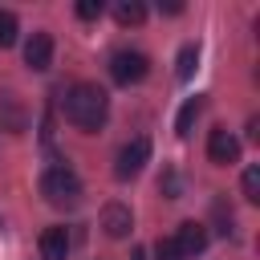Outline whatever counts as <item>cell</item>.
<instances>
[{
	"instance_id": "obj_1",
	"label": "cell",
	"mask_w": 260,
	"mask_h": 260,
	"mask_svg": "<svg viewBox=\"0 0 260 260\" xmlns=\"http://www.w3.org/2000/svg\"><path fill=\"white\" fill-rule=\"evenodd\" d=\"M61 110H65L69 126H77L81 134H98L106 126V118H110V98H106V89L98 81H73L65 89Z\"/></svg>"
},
{
	"instance_id": "obj_2",
	"label": "cell",
	"mask_w": 260,
	"mask_h": 260,
	"mask_svg": "<svg viewBox=\"0 0 260 260\" xmlns=\"http://www.w3.org/2000/svg\"><path fill=\"white\" fill-rule=\"evenodd\" d=\"M41 195H45V203L49 207H77L81 203V179L65 167V162H57V167H45V175H41Z\"/></svg>"
},
{
	"instance_id": "obj_3",
	"label": "cell",
	"mask_w": 260,
	"mask_h": 260,
	"mask_svg": "<svg viewBox=\"0 0 260 260\" xmlns=\"http://www.w3.org/2000/svg\"><path fill=\"white\" fill-rule=\"evenodd\" d=\"M146 73H150V57H146L142 49H118V53L110 57V77H114L118 85H138Z\"/></svg>"
},
{
	"instance_id": "obj_4",
	"label": "cell",
	"mask_w": 260,
	"mask_h": 260,
	"mask_svg": "<svg viewBox=\"0 0 260 260\" xmlns=\"http://www.w3.org/2000/svg\"><path fill=\"white\" fill-rule=\"evenodd\" d=\"M146 158H150V138H130V142H122V150H118V158H114V175L126 183V179H134L142 167H146Z\"/></svg>"
},
{
	"instance_id": "obj_5",
	"label": "cell",
	"mask_w": 260,
	"mask_h": 260,
	"mask_svg": "<svg viewBox=\"0 0 260 260\" xmlns=\"http://www.w3.org/2000/svg\"><path fill=\"white\" fill-rule=\"evenodd\" d=\"M207 158H211L215 167L240 162V138H236L232 130H223V126H215V130L207 134Z\"/></svg>"
},
{
	"instance_id": "obj_6",
	"label": "cell",
	"mask_w": 260,
	"mask_h": 260,
	"mask_svg": "<svg viewBox=\"0 0 260 260\" xmlns=\"http://www.w3.org/2000/svg\"><path fill=\"white\" fill-rule=\"evenodd\" d=\"M98 223H102V232H106L110 240H126V236L134 232V211L114 199V203L102 207V219H98Z\"/></svg>"
},
{
	"instance_id": "obj_7",
	"label": "cell",
	"mask_w": 260,
	"mask_h": 260,
	"mask_svg": "<svg viewBox=\"0 0 260 260\" xmlns=\"http://www.w3.org/2000/svg\"><path fill=\"white\" fill-rule=\"evenodd\" d=\"M24 65H28L32 73H45V69L53 65V37H49V32H32V37L24 41Z\"/></svg>"
},
{
	"instance_id": "obj_8",
	"label": "cell",
	"mask_w": 260,
	"mask_h": 260,
	"mask_svg": "<svg viewBox=\"0 0 260 260\" xmlns=\"http://www.w3.org/2000/svg\"><path fill=\"white\" fill-rule=\"evenodd\" d=\"M171 240H175L179 256H199V252L207 248V228H203V223H195V219H183V223H179V232H175Z\"/></svg>"
},
{
	"instance_id": "obj_9",
	"label": "cell",
	"mask_w": 260,
	"mask_h": 260,
	"mask_svg": "<svg viewBox=\"0 0 260 260\" xmlns=\"http://www.w3.org/2000/svg\"><path fill=\"white\" fill-rule=\"evenodd\" d=\"M0 130H8V134H24L28 130V110L12 93H0Z\"/></svg>"
},
{
	"instance_id": "obj_10",
	"label": "cell",
	"mask_w": 260,
	"mask_h": 260,
	"mask_svg": "<svg viewBox=\"0 0 260 260\" xmlns=\"http://www.w3.org/2000/svg\"><path fill=\"white\" fill-rule=\"evenodd\" d=\"M69 256V232L65 228H45L41 232V260H65Z\"/></svg>"
},
{
	"instance_id": "obj_11",
	"label": "cell",
	"mask_w": 260,
	"mask_h": 260,
	"mask_svg": "<svg viewBox=\"0 0 260 260\" xmlns=\"http://www.w3.org/2000/svg\"><path fill=\"white\" fill-rule=\"evenodd\" d=\"M199 110H203V98H187V102L179 106V114H175V134H179V138H191V126H195Z\"/></svg>"
},
{
	"instance_id": "obj_12",
	"label": "cell",
	"mask_w": 260,
	"mask_h": 260,
	"mask_svg": "<svg viewBox=\"0 0 260 260\" xmlns=\"http://www.w3.org/2000/svg\"><path fill=\"white\" fill-rule=\"evenodd\" d=\"M195 69H199V45H183L179 57H175V77L179 81H191Z\"/></svg>"
},
{
	"instance_id": "obj_13",
	"label": "cell",
	"mask_w": 260,
	"mask_h": 260,
	"mask_svg": "<svg viewBox=\"0 0 260 260\" xmlns=\"http://www.w3.org/2000/svg\"><path fill=\"white\" fill-rule=\"evenodd\" d=\"M211 223H215V232H219V236H232V232H236V215H232V207H228V199H223V195H215V199H211Z\"/></svg>"
},
{
	"instance_id": "obj_14",
	"label": "cell",
	"mask_w": 260,
	"mask_h": 260,
	"mask_svg": "<svg viewBox=\"0 0 260 260\" xmlns=\"http://www.w3.org/2000/svg\"><path fill=\"white\" fill-rule=\"evenodd\" d=\"M114 20L118 24H142L146 20V4L142 0H118L114 4Z\"/></svg>"
},
{
	"instance_id": "obj_15",
	"label": "cell",
	"mask_w": 260,
	"mask_h": 260,
	"mask_svg": "<svg viewBox=\"0 0 260 260\" xmlns=\"http://www.w3.org/2000/svg\"><path fill=\"white\" fill-rule=\"evenodd\" d=\"M240 191H244L248 203L260 199V167H244V175H240Z\"/></svg>"
},
{
	"instance_id": "obj_16",
	"label": "cell",
	"mask_w": 260,
	"mask_h": 260,
	"mask_svg": "<svg viewBox=\"0 0 260 260\" xmlns=\"http://www.w3.org/2000/svg\"><path fill=\"white\" fill-rule=\"evenodd\" d=\"M158 191H162L167 199H179V195H183V179H179L175 167H167V171L158 175Z\"/></svg>"
},
{
	"instance_id": "obj_17",
	"label": "cell",
	"mask_w": 260,
	"mask_h": 260,
	"mask_svg": "<svg viewBox=\"0 0 260 260\" xmlns=\"http://www.w3.org/2000/svg\"><path fill=\"white\" fill-rule=\"evenodd\" d=\"M16 12H8V8H0V49H8V45H16Z\"/></svg>"
},
{
	"instance_id": "obj_18",
	"label": "cell",
	"mask_w": 260,
	"mask_h": 260,
	"mask_svg": "<svg viewBox=\"0 0 260 260\" xmlns=\"http://www.w3.org/2000/svg\"><path fill=\"white\" fill-rule=\"evenodd\" d=\"M154 256H158V260H183V256H179V248H175V240H171V236H167V240H158V244H154Z\"/></svg>"
},
{
	"instance_id": "obj_19",
	"label": "cell",
	"mask_w": 260,
	"mask_h": 260,
	"mask_svg": "<svg viewBox=\"0 0 260 260\" xmlns=\"http://www.w3.org/2000/svg\"><path fill=\"white\" fill-rule=\"evenodd\" d=\"M77 16H81V20H98V16H102V0H81V4H77Z\"/></svg>"
},
{
	"instance_id": "obj_20",
	"label": "cell",
	"mask_w": 260,
	"mask_h": 260,
	"mask_svg": "<svg viewBox=\"0 0 260 260\" xmlns=\"http://www.w3.org/2000/svg\"><path fill=\"white\" fill-rule=\"evenodd\" d=\"M130 260H146V248H134V252H130Z\"/></svg>"
}]
</instances>
